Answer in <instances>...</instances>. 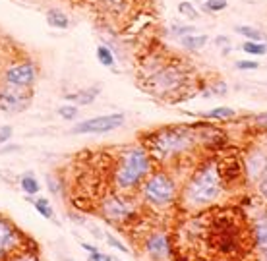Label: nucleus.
<instances>
[{
  "instance_id": "obj_36",
  "label": "nucleus",
  "mask_w": 267,
  "mask_h": 261,
  "mask_svg": "<svg viewBox=\"0 0 267 261\" xmlns=\"http://www.w3.org/2000/svg\"><path fill=\"white\" fill-rule=\"evenodd\" d=\"M14 261H35V257H31V255H20V257H16Z\"/></svg>"
},
{
  "instance_id": "obj_33",
  "label": "nucleus",
  "mask_w": 267,
  "mask_h": 261,
  "mask_svg": "<svg viewBox=\"0 0 267 261\" xmlns=\"http://www.w3.org/2000/svg\"><path fill=\"white\" fill-rule=\"evenodd\" d=\"M254 122H256L257 126H261V128H267V112H263V114H257L256 118H254Z\"/></svg>"
},
{
  "instance_id": "obj_17",
  "label": "nucleus",
  "mask_w": 267,
  "mask_h": 261,
  "mask_svg": "<svg viewBox=\"0 0 267 261\" xmlns=\"http://www.w3.org/2000/svg\"><path fill=\"white\" fill-rule=\"evenodd\" d=\"M95 97H97V89H89V91H79V93L66 95L68 101H74V103H78V105H89Z\"/></svg>"
},
{
  "instance_id": "obj_10",
  "label": "nucleus",
  "mask_w": 267,
  "mask_h": 261,
  "mask_svg": "<svg viewBox=\"0 0 267 261\" xmlns=\"http://www.w3.org/2000/svg\"><path fill=\"white\" fill-rule=\"evenodd\" d=\"M20 242V232L12 225L10 221L0 217V257L10 253L14 248H18Z\"/></svg>"
},
{
  "instance_id": "obj_27",
  "label": "nucleus",
  "mask_w": 267,
  "mask_h": 261,
  "mask_svg": "<svg viewBox=\"0 0 267 261\" xmlns=\"http://www.w3.org/2000/svg\"><path fill=\"white\" fill-rule=\"evenodd\" d=\"M101 2L105 8H109L112 12H122L124 4H126V0H101Z\"/></svg>"
},
{
  "instance_id": "obj_18",
  "label": "nucleus",
  "mask_w": 267,
  "mask_h": 261,
  "mask_svg": "<svg viewBox=\"0 0 267 261\" xmlns=\"http://www.w3.org/2000/svg\"><path fill=\"white\" fill-rule=\"evenodd\" d=\"M236 33H240V35H244L248 41H263L265 37H263V33L256 29V27H250V25H236Z\"/></svg>"
},
{
  "instance_id": "obj_28",
  "label": "nucleus",
  "mask_w": 267,
  "mask_h": 261,
  "mask_svg": "<svg viewBox=\"0 0 267 261\" xmlns=\"http://www.w3.org/2000/svg\"><path fill=\"white\" fill-rule=\"evenodd\" d=\"M198 29L196 27H192V25H180V27H172V33L176 35V37H186V35H192V33H196Z\"/></svg>"
},
{
  "instance_id": "obj_1",
  "label": "nucleus",
  "mask_w": 267,
  "mask_h": 261,
  "mask_svg": "<svg viewBox=\"0 0 267 261\" xmlns=\"http://www.w3.org/2000/svg\"><path fill=\"white\" fill-rule=\"evenodd\" d=\"M151 172V155L144 147L126 149L114 168V186L120 192H132Z\"/></svg>"
},
{
  "instance_id": "obj_3",
  "label": "nucleus",
  "mask_w": 267,
  "mask_h": 261,
  "mask_svg": "<svg viewBox=\"0 0 267 261\" xmlns=\"http://www.w3.org/2000/svg\"><path fill=\"white\" fill-rule=\"evenodd\" d=\"M196 143H198V136L192 128H186V126L163 128L151 134L149 153H153V157L157 159H170L190 151Z\"/></svg>"
},
{
  "instance_id": "obj_4",
  "label": "nucleus",
  "mask_w": 267,
  "mask_h": 261,
  "mask_svg": "<svg viewBox=\"0 0 267 261\" xmlns=\"http://www.w3.org/2000/svg\"><path fill=\"white\" fill-rule=\"evenodd\" d=\"M188 83V74L180 64H165L157 72L149 76L147 87L159 95V97H168V95H178Z\"/></svg>"
},
{
  "instance_id": "obj_29",
  "label": "nucleus",
  "mask_w": 267,
  "mask_h": 261,
  "mask_svg": "<svg viewBox=\"0 0 267 261\" xmlns=\"http://www.w3.org/2000/svg\"><path fill=\"white\" fill-rule=\"evenodd\" d=\"M236 68H238V70H257V68H259V62H254V60H238V62H236Z\"/></svg>"
},
{
  "instance_id": "obj_11",
  "label": "nucleus",
  "mask_w": 267,
  "mask_h": 261,
  "mask_svg": "<svg viewBox=\"0 0 267 261\" xmlns=\"http://www.w3.org/2000/svg\"><path fill=\"white\" fill-rule=\"evenodd\" d=\"M145 250L149 255H153L155 259H165L170 253V246H168V238L165 232H155L151 234L147 242H145Z\"/></svg>"
},
{
  "instance_id": "obj_5",
  "label": "nucleus",
  "mask_w": 267,
  "mask_h": 261,
  "mask_svg": "<svg viewBox=\"0 0 267 261\" xmlns=\"http://www.w3.org/2000/svg\"><path fill=\"white\" fill-rule=\"evenodd\" d=\"M142 192H144V197L147 203H151L155 207H165L174 201L176 184L165 170H161V172H153L151 176L145 178Z\"/></svg>"
},
{
  "instance_id": "obj_21",
  "label": "nucleus",
  "mask_w": 267,
  "mask_h": 261,
  "mask_svg": "<svg viewBox=\"0 0 267 261\" xmlns=\"http://www.w3.org/2000/svg\"><path fill=\"white\" fill-rule=\"evenodd\" d=\"M35 209L41 213V217L45 219H53V207H51V201L45 199V197H39V199H33Z\"/></svg>"
},
{
  "instance_id": "obj_26",
  "label": "nucleus",
  "mask_w": 267,
  "mask_h": 261,
  "mask_svg": "<svg viewBox=\"0 0 267 261\" xmlns=\"http://www.w3.org/2000/svg\"><path fill=\"white\" fill-rule=\"evenodd\" d=\"M227 91H229L227 83H225V81H217V83H213V85L205 91V95H211L213 93V95H219V97H221V95H227Z\"/></svg>"
},
{
  "instance_id": "obj_12",
  "label": "nucleus",
  "mask_w": 267,
  "mask_h": 261,
  "mask_svg": "<svg viewBox=\"0 0 267 261\" xmlns=\"http://www.w3.org/2000/svg\"><path fill=\"white\" fill-rule=\"evenodd\" d=\"M246 170L250 174V178H259L261 174L267 170V157L261 153H254L248 157V164H246Z\"/></svg>"
},
{
  "instance_id": "obj_2",
  "label": "nucleus",
  "mask_w": 267,
  "mask_h": 261,
  "mask_svg": "<svg viewBox=\"0 0 267 261\" xmlns=\"http://www.w3.org/2000/svg\"><path fill=\"white\" fill-rule=\"evenodd\" d=\"M221 194V170L215 163H207L192 174L184 188V203L201 207L215 201Z\"/></svg>"
},
{
  "instance_id": "obj_23",
  "label": "nucleus",
  "mask_w": 267,
  "mask_h": 261,
  "mask_svg": "<svg viewBox=\"0 0 267 261\" xmlns=\"http://www.w3.org/2000/svg\"><path fill=\"white\" fill-rule=\"evenodd\" d=\"M58 114H60L64 120H74V118H78L79 109L76 107V105H64V107L58 109Z\"/></svg>"
},
{
  "instance_id": "obj_25",
  "label": "nucleus",
  "mask_w": 267,
  "mask_h": 261,
  "mask_svg": "<svg viewBox=\"0 0 267 261\" xmlns=\"http://www.w3.org/2000/svg\"><path fill=\"white\" fill-rule=\"evenodd\" d=\"M227 0H205V10L207 12H223L225 8H227Z\"/></svg>"
},
{
  "instance_id": "obj_9",
  "label": "nucleus",
  "mask_w": 267,
  "mask_h": 261,
  "mask_svg": "<svg viewBox=\"0 0 267 261\" xmlns=\"http://www.w3.org/2000/svg\"><path fill=\"white\" fill-rule=\"evenodd\" d=\"M31 103L29 89H18V87L4 85L0 89V110L4 112H22Z\"/></svg>"
},
{
  "instance_id": "obj_14",
  "label": "nucleus",
  "mask_w": 267,
  "mask_h": 261,
  "mask_svg": "<svg viewBox=\"0 0 267 261\" xmlns=\"http://www.w3.org/2000/svg\"><path fill=\"white\" fill-rule=\"evenodd\" d=\"M254 238H256V246L259 248V251L267 255V219H261L256 225Z\"/></svg>"
},
{
  "instance_id": "obj_35",
  "label": "nucleus",
  "mask_w": 267,
  "mask_h": 261,
  "mask_svg": "<svg viewBox=\"0 0 267 261\" xmlns=\"http://www.w3.org/2000/svg\"><path fill=\"white\" fill-rule=\"evenodd\" d=\"M81 248L85 251H89V253H93V251H97V248L95 246H91V244H81Z\"/></svg>"
},
{
  "instance_id": "obj_22",
  "label": "nucleus",
  "mask_w": 267,
  "mask_h": 261,
  "mask_svg": "<svg viewBox=\"0 0 267 261\" xmlns=\"http://www.w3.org/2000/svg\"><path fill=\"white\" fill-rule=\"evenodd\" d=\"M97 60H99L103 66H107V68H111L112 64H114V56H112V53L109 51V47H97Z\"/></svg>"
},
{
  "instance_id": "obj_24",
  "label": "nucleus",
  "mask_w": 267,
  "mask_h": 261,
  "mask_svg": "<svg viewBox=\"0 0 267 261\" xmlns=\"http://www.w3.org/2000/svg\"><path fill=\"white\" fill-rule=\"evenodd\" d=\"M178 12H180L182 16H186L188 20H196V18L200 16V14H198V10H196V8H194L190 2H180V4H178Z\"/></svg>"
},
{
  "instance_id": "obj_13",
  "label": "nucleus",
  "mask_w": 267,
  "mask_h": 261,
  "mask_svg": "<svg viewBox=\"0 0 267 261\" xmlns=\"http://www.w3.org/2000/svg\"><path fill=\"white\" fill-rule=\"evenodd\" d=\"M207 41H209L207 35H196V33L186 35V37H180V45L190 49V51H200V49H203L207 45Z\"/></svg>"
},
{
  "instance_id": "obj_31",
  "label": "nucleus",
  "mask_w": 267,
  "mask_h": 261,
  "mask_svg": "<svg viewBox=\"0 0 267 261\" xmlns=\"http://www.w3.org/2000/svg\"><path fill=\"white\" fill-rule=\"evenodd\" d=\"M107 242H109V244H111L112 248H116V250H120V251H124V253H128V248H126V246H124L122 242H118V240L114 238V236H112V234H107Z\"/></svg>"
},
{
  "instance_id": "obj_30",
  "label": "nucleus",
  "mask_w": 267,
  "mask_h": 261,
  "mask_svg": "<svg viewBox=\"0 0 267 261\" xmlns=\"http://www.w3.org/2000/svg\"><path fill=\"white\" fill-rule=\"evenodd\" d=\"M12 134H14V130H12V126H0V143L10 142Z\"/></svg>"
},
{
  "instance_id": "obj_16",
  "label": "nucleus",
  "mask_w": 267,
  "mask_h": 261,
  "mask_svg": "<svg viewBox=\"0 0 267 261\" xmlns=\"http://www.w3.org/2000/svg\"><path fill=\"white\" fill-rule=\"evenodd\" d=\"M20 186H22L23 192L29 194V196H33V194H37V192L41 190V186H39V182H37V178H35L31 172L23 174L22 180H20Z\"/></svg>"
},
{
  "instance_id": "obj_34",
  "label": "nucleus",
  "mask_w": 267,
  "mask_h": 261,
  "mask_svg": "<svg viewBox=\"0 0 267 261\" xmlns=\"http://www.w3.org/2000/svg\"><path fill=\"white\" fill-rule=\"evenodd\" d=\"M215 43L219 45V47H223V45H229V37H217V39H215Z\"/></svg>"
},
{
  "instance_id": "obj_6",
  "label": "nucleus",
  "mask_w": 267,
  "mask_h": 261,
  "mask_svg": "<svg viewBox=\"0 0 267 261\" xmlns=\"http://www.w3.org/2000/svg\"><path fill=\"white\" fill-rule=\"evenodd\" d=\"M37 81V68L33 62H20L12 64L2 74V83L18 89H29Z\"/></svg>"
},
{
  "instance_id": "obj_15",
  "label": "nucleus",
  "mask_w": 267,
  "mask_h": 261,
  "mask_svg": "<svg viewBox=\"0 0 267 261\" xmlns=\"http://www.w3.org/2000/svg\"><path fill=\"white\" fill-rule=\"evenodd\" d=\"M47 22L51 27H56V29H66L70 22H68V16L60 10H49L47 12Z\"/></svg>"
},
{
  "instance_id": "obj_19",
  "label": "nucleus",
  "mask_w": 267,
  "mask_h": 261,
  "mask_svg": "<svg viewBox=\"0 0 267 261\" xmlns=\"http://www.w3.org/2000/svg\"><path fill=\"white\" fill-rule=\"evenodd\" d=\"M242 51L248 53V55L263 56L267 55V45L259 43V41H246V43H242Z\"/></svg>"
},
{
  "instance_id": "obj_20",
  "label": "nucleus",
  "mask_w": 267,
  "mask_h": 261,
  "mask_svg": "<svg viewBox=\"0 0 267 261\" xmlns=\"http://www.w3.org/2000/svg\"><path fill=\"white\" fill-rule=\"evenodd\" d=\"M203 116H205V118H213V120H227V118H233L234 116V109H231V107H217V109L205 112Z\"/></svg>"
},
{
  "instance_id": "obj_8",
  "label": "nucleus",
  "mask_w": 267,
  "mask_h": 261,
  "mask_svg": "<svg viewBox=\"0 0 267 261\" xmlns=\"http://www.w3.org/2000/svg\"><path fill=\"white\" fill-rule=\"evenodd\" d=\"M101 211L109 221L122 223V221H126V219H130L134 215V203L132 199L114 194V196H109L107 199H103Z\"/></svg>"
},
{
  "instance_id": "obj_7",
  "label": "nucleus",
  "mask_w": 267,
  "mask_h": 261,
  "mask_svg": "<svg viewBox=\"0 0 267 261\" xmlns=\"http://www.w3.org/2000/svg\"><path fill=\"white\" fill-rule=\"evenodd\" d=\"M124 124V114H105V116H95V118L83 120L74 126V134H107Z\"/></svg>"
},
{
  "instance_id": "obj_32",
  "label": "nucleus",
  "mask_w": 267,
  "mask_h": 261,
  "mask_svg": "<svg viewBox=\"0 0 267 261\" xmlns=\"http://www.w3.org/2000/svg\"><path fill=\"white\" fill-rule=\"evenodd\" d=\"M87 261H112V257L107 255V253H103V251H93Z\"/></svg>"
}]
</instances>
